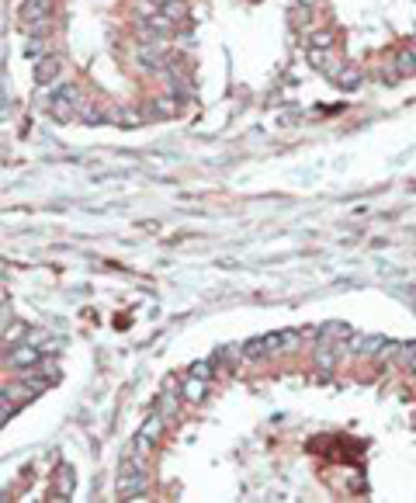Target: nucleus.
Here are the masks:
<instances>
[{
  "label": "nucleus",
  "instance_id": "15",
  "mask_svg": "<svg viewBox=\"0 0 416 503\" xmlns=\"http://www.w3.org/2000/svg\"><path fill=\"white\" fill-rule=\"evenodd\" d=\"M261 354H264V337H254V340L243 344V358L254 361V358H261Z\"/></svg>",
  "mask_w": 416,
  "mask_h": 503
},
{
  "label": "nucleus",
  "instance_id": "21",
  "mask_svg": "<svg viewBox=\"0 0 416 503\" xmlns=\"http://www.w3.org/2000/svg\"><path fill=\"white\" fill-rule=\"evenodd\" d=\"M8 340H11V344H15V340H25V327H21V323L8 327Z\"/></svg>",
  "mask_w": 416,
  "mask_h": 503
},
{
  "label": "nucleus",
  "instance_id": "18",
  "mask_svg": "<svg viewBox=\"0 0 416 503\" xmlns=\"http://www.w3.org/2000/svg\"><path fill=\"white\" fill-rule=\"evenodd\" d=\"M15 410H18V406H15L11 399H4V396H0V427H4V423L11 420V413H15Z\"/></svg>",
  "mask_w": 416,
  "mask_h": 503
},
{
  "label": "nucleus",
  "instance_id": "7",
  "mask_svg": "<svg viewBox=\"0 0 416 503\" xmlns=\"http://www.w3.org/2000/svg\"><path fill=\"white\" fill-rule=\"evenodd\" d=\"M59 70H63V63H59V56H46L42 63H39V84H53L56 77H59Z\"/></svg>",
  "mask_w": 416,
  "mask_h": 503
},
{
  "label": "nucleus",
  "instance_id": "5",
  "mask_svg": "<svg viewBox=\"0 0 416 503\" xmlns=\"http://www.w3.org/2000/svg\"><path fill=\"white\" fill-rule=\"evenodd\" d=\"M381 344H385V340H381V337H375V333H368V337H364V333H357V337H350V340H347V351H350V354H378V351H381Z\"/></svg>",
  "mask_w": 416,
  "mask_h": 503
},
{
  "label": "nucleus",
  "instance_id": "16",
  "mask_svg": "<svg viewBox=\"0 0 416 503\" xmlns=\"http://www.w3.org/2000/svg\"><path fill=\"white\" fill-rule=\"evenodd\" d=\"M395 70H402V73H416V60H413V53H409V49L395 56Z\"/></svg>",
  "mask_w": 416,
  "mask_h": 503
},
{
  "label": "nucleus",
  "instance_id": "6",
  "mask_svg": "<svg viewBox=\"0 0 416 503\" xmlns=\"http://www.w3.org/2000/svg\"><path fill=\"white\" fill-rule=\"evenodd\" d=\"M8 361H11V368H21V372H25V368H35V365L42 361V354H39L35 347H28V344H25V347H15Z\"/></svg>",
  "mask_w": 416,
  "mask_h": 503
},
{
  "label": "nucleus",
  "instance_id": "17",
  "mask_svg": "<svg viewBox=\"0 0 416 503\" xmlns=\"http://www.w3.org/2000/svg\"><path fill=\"white\" fill-rule=\"evenodd\" d=\"M70 489H73V472H70V468L63 465V468H59V482H56V493L63 496V493H70Z\"/></svg>",
  "mask_w": 416,
  "mask_h": 503
},
{
  "label": "nucleus",
  "instance_id": "11",
  "mask_svg": "<svg viewBox=\"0 0 416 503\" xmlns=\"http://www.w3.org/2000/svg\"><path fill=\"white\" fill-rule=\"evenodd\" d=\"M163 18H167V21L184 18V0H163Z\"/></svg>",
  "mask_w": 416,
  "mask_h": 503
},
{
  "label": "nucleus",
  "instance_id": "4",
  "mask_svg": "<svg viewBox=\"0 0 416 503\" xmlns=\"http://www.w3.org/2000/svg\"><path fill=\"white\" fill-rule=\"evenodd\" d=\"M160 430H163V420H160V417H149V420L142 423V430L135 434V455H146L149 444L160 437Z\"/></svg>",
  "mask_w": 416,
  "mask_h": 503
},
{
  "label": "nucleus",
  "instance_id": "14",
  "mask_svg": "<svg viewBox=\"0 0 416 503\" xmlns=\"http://www.w3.org/2000/svg\"><path fill=\"white\" fill-rule=\"evenodd\" d=\"M84 108H87V111H80V118H84L87 125H97V122H104V118H108L97 104H84Z\"/></svg>",
  "mask_w": 416,
  "mask_h": 503
},
{
  "label": "nucleus",
  "instance_id": "3",
  "mask_svg": "<svg viewBox=\"0 0 416 503\" xmlns=\"http://www.w3.org/2000/svg\"><path fill=\"white\" fill-rule=\"evenodd\" d=\"M77 101H80V91H77L73 84H63V87L56 91V98H53L49 108H53V115H56L59 122H66V118L73 115V104H77Z\"/></svg>",
  "mask_w": 416,
  "mask_h": 503
},
{
  "label": "nucleus",
  "instance_id": "10",
  "mask_svg": "<svg viewBox=\"0 0 416 503\" xmlns=\"http://www.w3.org/2000/svg\"><path fill=\"white\" fill-rule=\"evenodd\" d=\"M184 396H187L191 403H198V399L205 396V378H194V375H191V378L184 382Z\"/></svg>",
  "mask_w": 416,
  "mask_h": 503
},
{
  "label": "nucleus",
  "instance_id": "19",
  "mask_svg": "<svg viewBox=\"0 0 416 503\" xmlns=\"http://www.w3.org/2000/svg\"><path fill=\"white\" fill-rule=\"evenodd\" d=\"M337 84H340V87H347V91H354V87H357V84H361V80H357V73H354V70H343V73H340V80H337Z\"/></svg>",
  "mask_w": 416,
  "mask_h": 503
},
{
  "label": "nucleus",
  "instance_id": "20",
  "mask_svg": "<svg viewBox=\"0 0 416 503\" xmlns=\"http://www.w3.org/2000/svg\"><path fill=\"white\" fill-rule=\"evenodd\" d=\"M156 108H160L163 115H173V111H177V101H173V98H163V101H156Z\"/></svg>",
  "mask_w": 416,
  "mask_h": 503
},
{
  "label": "nucleus",
  "instance_id": "9",
  "mask_svg": "<svg viewBox=\"0 0 416 503\" xmlns=\"http://www.w3.org/2000/svg\"><path fill=\"white\" fill-rule=\"evenodd\" d=\"M139 66H146V70H160V66H163V49H160V46H146V49H139Z\"/></svg>",
  "mask_w": 416,
  "mask_h": 503
},
{
  "label": "nucleus",
  "instance_id": "8",
  "mask_svg": "<svg viewBox=\"0 0 416 503\" xmlns=\"http://www.w3.org/2000/svg\"><path fill=\"white\" fill-rule=\"evenodd\" d=\"M299 337L288 330V333H274V337H264V354H274V351H285V347H295Z\"/></svg>",
  "mask_w": 416,
  "mask_h": 503
},
{
  "label": "nucleus",
  "instance_id": "22",
  "mask_svg": "<svg viewBox=\"0 0 416 503\" xmlns=\"http://www.w3.org/2000/svg\"><path fill=\"white\" fill-rule=\"evenodd\" d=\"M316 4V0H302V8H312Z\"/></svg>",
  "mask_w": 416,
  "mask_h": 503
},
{
  "label": "nucleus",
  "instance_id": "23",
  "mask_svg": "<svg viewBox=\"0 0 416 503\" xmlns=\"http://www.w3.org/2000/svg\"><path fill=\"white\" fill-rule=\"evenodd\" d=\"M409 53H413V60H416V46H413V49H409Z\"/></svg>",
  "mask_w": 416,
  "mask_h": 503
},
{
  "label": "nucleus",
  "instance_id": "2",
  "mask_svg": "<svg viewBox=\"0 0 416 503\" xmlns=\"http://www.w3.org/2000/svg\"><path fill=\"white\" fill-rule=\"evenodd\" d=\"M42 389H46V378H25V382H11V385H4V389H0V396L11 399L15 406H25V403L35 399V392H42Z\"/></svg>",
  "mask_w": 416,
  "mask_h": 503
},
{
  "label": "nucleus",
  "instance_id": "13",
  "mask_svg": "<svg viewBox=\"0 0 416 503\" xmlns=\"http://www.w3.org/2000/svg\"><path fill=\"white\" fill-rule=\"evenodd\" d=\"M191 375H194V378H212V375H216V365H212V361H194V365H191Z\"/></svg>",
  "mask_w": 416,
  "mask_h": 503
},
{
  "label": "nucleus",
  "instance_id": "1",
  "mask_svg": "<svg viewBox=\"0 0 416 503\" xmlns=\"http://www.w3.org/2000/svg\"><path fill=\"white\" fill-rule=\"evenodd\" d=\"M146 472L135 465V461H125V472H122V479H118V493L125 496V500H139L142 493H146Z\"/></svg>",
  "mask_w": 416,
  "mask_h": 503
},
{
  "label": "nucleus",
  "instance_id": "12",
  "mask_svg": "<svg viewBox=\"0 0 416 503\" xmlns=\"http://www.w3.org/2000/svg\"><path fill=\"white\" fill-rule=\"evenodd\" d=\"M337 42V35L330 32V28H323V32H312V49H330Z\"/></svg>",
  "mask_w": 416,
  "mask_h": 503
}]
</instances>
